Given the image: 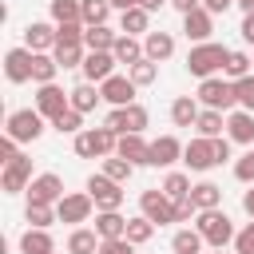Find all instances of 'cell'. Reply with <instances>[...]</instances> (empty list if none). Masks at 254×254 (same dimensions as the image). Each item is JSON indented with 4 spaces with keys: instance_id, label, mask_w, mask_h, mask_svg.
I'll return each instance as SVG.
<instances>
[{
    "instance_id": "6da1fadb",
    "label": "cell",
    "mask_w": 254,
    "mask_h": 254,
    "mask_svg": "<svg viewBox=\"0 0 254 254\" xmlns=\"http://www.w3.org/2000/svg\"><path fill=\"white\" fill-rule=\"evenodd\" d=\"M194 230L202 234V242L206 246H214V250H226L230 242H234V222H230V214L218 206V210H198V218H194Z\"/></svg>"
},
{
    "instance_id": "7a4b0ae2",
    "label": "cell",
    "mask_w": 254,
    "mask_h": 254,
    "mask_svg": "<svg viewBox=\"0 0 254 254\" xmlns=\"http://www.w3.org/2000/svg\"><path fill=\"white\" fill-rule=\"evenodd\" d=\"M226 56H230V48H222V44H214V40L194 44V48L187 52V71L198 75V79H210V75H218V71L226 67Z\"/></svg>"
},
{
    "instance_id": "3957f363",
    "label": "cell",
    "mask_w": 254,
    "mask_h": 254,
    "mask_svg": "<svg viewBox=\"0 0 254 254\" xmlns=\"http://www.w3.org/2000/svg\"><path fill=\"white\" fill-rule=\"evenodd\" d=\"M75 155L79 159H107V155H115V147H119V135L111 131V127H87V131H79L75 135Z\"/></svg>"
},
{
    "instance_id": "277c9868",
    "label": "cell",
    "mask_w": 254,
    "mask_h": 254,
    "mask_svg": "<svg viewBox=\"0 0 254 254\" xmlns=\"http://www.w3.org/2000/svg\"><path fill=\"white\" fill-rule=\"evenodd\" d=\"M202 107H210V111H234V103H238V95H234V83L230 79H222V75H210V79H198V95H194Z\"/></svg>"
},
{
    "instance_id": "5b68a950",
    "label": "cell",
    "mask_w": 254,
    "mask_h": 254,
    "mask_svg": "<svg viewBox=\"0 0 254 254\" xmlns=\"http://www.w3.org/2000/svg\"><path fill=\"white\" fill-rule=\"evenodd\" d=\"M151 123V115H147V107L143 103H127V107H111L107 111V119H103V127H111L115 135H143V127Z\"/></svg>"
},
{
    "instance_id": "8992f818",
    "label": "cell",
    "mask_w": 254,
    "mask_h": 254,
    "mask_svg": "<svg viewBox=\"0 0 254 254\" xmlns=\"http://www.w3.org/2000/svg\"><path fill=\"white\" fill-rule=\"evenodd\" d=\"M4 135H8V139H16V143H36V139L44 135V115H40L36 107H20V111H12V115H8Z\"/></svg>"
},
{
    "instance_id": "52a82bcc",
    "label": "cell",
    "mask_w": 254,
    "mask_h": 254,
    "mask_svg": "<svg viewBox=\"0 0 254 254\" xmlns=\"http://www.w3.org/2000/svg\"><path fill=\"white\" fill-rule=\"evenodd\" d=\"M87 194H91V202H95V210H119V206H123V198H127V190H123V183H115V179H107L103 171L87 179Z\"/></svg>"
},
{
    "instance_id": "ba28073f",
    "label": "cell",
    "mask_w": 254,
    "mask_h": 254,
    "mask_svg": "<svg viewBox=\"0 0 254 254\" xmlns=\"http://www.w3.org/2000/svg\"><path fill=\"white\" fill-rule=\"evenodd\" d=\"M67 107H71V91H64L60 83H44V87L36 91V111H40L48 123H56Z\"/></svg>"
},
{
    "instance_id": "9c48e42d",
    "label": "cell",
    "mask_w": 254,
    "mask_h": 254,
    "mask_svg": "<svg viewBox=\"0 0 254 254\" xmlns=\"http://www.w3.org/2000/svg\"><path fill=\"white\" fill-rule=\"evenodd\" d=\"M139 214L151 218L155 226H167V222H175V202H171L159 187H151V190L139 194Z\"/></svg>"
},
{
    "instance_id": "30bf717a",
    "label": "cell",
    "mask_w": 254,
    "mask_h": 254,
    "mask_svg": "<svg viewBox=\"0 0 254 254\" xmlns=\"http://www.w3.org/2000/svg\"><path fill=\"white\" fill-rule=\"evenodd\" d=\"M91 210H95V202H91V194H87V190H71V194H64V198L56 202V214H60V222H67V226L87 222V218H91Z\"/></svg>"
},
{
    "instance_id": "8fae6325",
    "label": "cell",
    "mask_w": 254,
    "mask_h": 254,
    "mask_svg": "<svg viewBox=\"0 0 254 254\" xmlns=\"http://www.w3.org/2000/svg\"><path fill=\"white\" fill-rule=\"evenodd\" d=\"M32 179H36V175H32V159H28V155L4 163V171H0V187H4V194H20V190H28Z\"/></svg>"
},
{
    "instance_id": "7c38bea8",
    "label": "cell",
    "mask_w": 254,
    "mask_h": 254,
    "mask_svg": "<svg viewBox=\"0 0 254 254\" xmlns=\"http://www.w3.org/2000/svg\"><path fill=\"white\" fill-rule=\"evenodd\" d=\"M32 64H36V52L8 48L4 52V75H8V83H28L32 79Z\"/></svg>"
},
{
    "instance_id": "4fadbf2b",
    "label": "cell",
    "mask_w": 254,
    "mask_h": 254,
    "mask_svg": "<svg viewBox=\"0 0 254 254\" xmlns=\"http://www.w3.org/2000/svg\"><path fill=\"white\" fill-rule=\"evenodd\" d=\"M64 198V179L60 175H36L32 187H28V202H44V206H56Z\"/></svg>"
},
{
    "instance_id": "5bb4252c",
    "label": "cell",
    "mask_w": 254,
    "mask_h": 254,
    "mask_svg": "<svg viewBox=\"0 0 254 254\" xmlns=\"http://www.w3.org/2000/svg\"><path fill=\"white\" fill-rule=\"evenodd\" d=\"M183 36H187V40H194V44H206V40L214 36V16L198 4L194 12H187V16H183Z\"/></svg>"
},
{
    "instance_id": "9a60e30c",
    "label": "cell",
    "mask_w": 254,
    "mask_h": 254,
    "mask_svg": "<svg viewBox=\"0 0 254 254\" xmlns=\"http://www.w3.org/2000/svg\"><path fill=\"white\" fill-rule=\"evenodd\" d=\"M115 56L111 52H87V60H83V83H103V79H111L115 75Z\"/></svg>"
},
{
    "instance_id": "2e32d148",
    "label": "cell",
    "mask_w": 254,
    "mask_h": 254,
    "mask_svg": "<svg viewBox=\"0 0 254 254\" xmlns=\"http://www.w3.org/2000/svg\"><path fill=\"white\" fill-rule=\"evenodd\" d=\"M135 83H131V75H111V79H103L99 83V95L111 103V107H127V103H135Z\"/></svg>"
},
{
    "instance_id": "e0dca14e",
    "label": "cell",
    "mask_w": 254,
    "mask_h": 254,
    "mask_svg": "<svg viewBox=\"0 0 254 254\" xmlns=\"http://www.w3.org/2000/svg\"><path fill=\"white\" fill-rule=\"evenodd\" d=\"M183 163H187L190 171H210V167H218V163H214V143L202 139V135H194V139L183 147Z\"/></svg>"
},
{
    "instance_id": "ac0fdd59",
    "label": "cell",
    "mask_w": 254,
    "mask_h": 254,
    "mask_svg": "<svg viewBox=\"0 0 254 254\" xmlns=\"http://www.w3.org/2000/svg\"><path fill=\"white\" fill-rule=\"evenodd\" d=\"M119 159H127L131 167H151V143L143 135H119V147H115Z\"/></svg>"
},
{
    "instance_id": "d6986e66",
    "label": "cell",
    "mask_w": 254,
    "mask_h": 254,
    "mask_svg": "<svg viewBox=\"0 0 254 254\" xmlns=\"http://www.w3.org/2000/svg\"><path fill=\"white\" fill-rule=\"evenodd\" d=\"M24 48H28V52H56V24L32 20V24L24 28Z\"/></svg>"
},
{
    "instance_id": "ffe728a7",
    "label": "cell",
    "mask_w": 254,
    "mask_h": 254,
    "mask_svg": "<svg viewBox=\"0 0 254 254\" xmlns=\"http://www.w3.org/2000/svg\"><path fill=\"white\" fill-rule=\"evenodd\" d=\"M183 147H187V143H179L175 135L151 139V167H171V163H179V159H183Z\"/></svg>"
},
{
    "instance_id": "44dd1931",
    "label": "cell",
    "mask_w": 254,
    "mask_h": 254,
    "mask_svg": "<svg viewBox=\"0 0 254 254\" xmlns=\"http://www.w3.org/2000/svg\"><path fill=\"white\" fill-rule=\"evenodd\" d=\"M226 139L230 143H246V147H254V115L250 111H230L226 115Z\"/></svg>"
},
{
    "instance_id": "7402d4cb",
    "label": "cell",
    "mask_w": 254,
    "mask_h": 254,
    "mask_svg": "<svg viewBox=\"0 0 254 254\" xmlns=\"http://www.w3.org/2000/svg\"><path fill=\"white\" fill-rule=\"evenodd\" d=\"M143 56L155 60V64L171 60V56H175V36H171V32H147V36H143Z\"/></svg>"
},
{
    "instance_id": "603a6c76",
    "label": "cell",
    "mask_w": 254,
    "mask_h": 254,
    "mask_svg": "<svg viewBox=\"0 0 254 254\" xmlns=\"http://www.w3.org/2000/svg\"><path fill=\"white\" fill-rule=\"evenodd\" d=\"M190 202H194V210H218L222 206V187L210 183V179H202V183L190 187Z\"/></svg>"
},
{
    "instance_id": "cb8c5ba5",
    "label": "cell",
    "mask_w": 254,
    "mask_h": 254,
    "mask_svg": "<svg viewBox=\"0 0 254 254\" xmlns=\"http://www.w3.org/2000/svg\"><path fill=\"white\" fill-rule=\"evenodd\" d=\"M198 115H202V107H198L194 95H179V99L171 103V123H175V127H194Z\"/></svg>"
},
{
    "instance_id": "d4e9b609",
    "label": "cell",
    "mask_w": 254,
    "mask_h": 254,
    "mask_svg": "<svg viewBox=\"0 0 254 254\" xmlns=\"http://www.w3.org/2000/svg\"><path fill=\"white\" fill-rule=\"evenodd\" d=\"M111 56H115L119 64H127V67H135L139 60H147V56H143V40H139V36H123V32H119V40H115Z\"/></svg>"
},
{
    "instance_id": "484cf974",
    "label": "cell",
    "mask_w": 254,
    "mask_h": 254,
    "mask_svg": "<svg viewBox=\"0 0 254 254\" xmlns=\"http://www.w3.org/2000/svg\"><path fill=\"white\" fill-rule=\"evenodd\" d=\"M95 234L99 238H123L127 234V218L119 210H95Z\"/></svg>"
},
{
    "instance_id": "4316f807",
    "label": "cell",
    "mask_w": 254,
    "mask_h": 254,
    "mask_svg": "<svg viewBox=\"0 0 254 254\" xmlns=\"http://www.w3.org/2000/svg\"><path fill=\"white\" fill-rule=\"evenodd\" d=\"M20 254H56V242H52V234H48V230L28 226V230L20 234Z\"/></svg>"
},
{
    "instance_id": "83f0119b",
    "label": "cell",
    "mask_w": 254,
    "mask_h": 254,
    "mask_svg": "<svg viewBox=\"0 0 254 254\" xmlns=\"http://www.w3.org/2000/svg\"><path fill=\"white\" fill-rule=\"evenodd\" d=\"M119 32L123 36H147L151 32V12L139 4V8H131V12H123L119 16Z\"/></svg>"
},
{
    "instance_id": "f1b7e54d",
    "label": "cell",
    "mask_w": 254,
    "mask_h": 254,
    "mask_svg": "<svg viewBox=\"0 0 254 254\" xmlns=\"http://www.w3.org/2000/svg\"><path fill=\"white\" fill-rule=\"evenodd\" d=\"M99 234L95 230H87V226H75L71 234H67V254H99Z\"/></svg>"
},
{
    "instance_id": "f546056e",
    "label": "cell",
    "mask_w": 254,
    "mask_h": 254,
    "mask_svg": "<svg viewBox=\"0 0 254 254\" xmlns=\"http://www.w3.org/2000/svg\"><path fill=\"white\" fill-rule=\"evenodd\" d=\"M115 40H119V32H115V28H107V24H99V28H87V32H83V48H87V52H111V48H115Z\"/></svg>"
},
{
    "instance_id": "4dcf8cb0",
    "label": "cell",
    "mask_w": 254,
    "mask_h": 254,
    "mask_svg": "<svg viewBox=\"0 0 254 254\" xmlns=\"http://www.w3.org/2000/svg\"><path fill=\"white\" fill-rule=\"evenodd\" d=\"M99 99H103V95H99V83H75V87H71V111H79V115L95 111Z\"/></svg>"
},
{
    "instance_id": "1f68e13d",
    "label": "cell",
    "mask_w": 254,
    "mask_h": 254,
    "mask_svg": "<svg viewBox=\"0 0 254 254\" xmlns=\"http://www.w3.org/2000/svg\"><path fill=\"white\" fill-rule=\"evenodd\" d=\"M56 75H60V64H56V56L52 52H36V64H32V83H56Z\"/></svg>"
},
{
    "instance_id": "d6a6232c",
    "label": "cell",
    "mask_w": 254,
    "mask_h": 254,
    "mask_svg": "<svg viewBox=\"0 0 254 254\" xmlns=\"http://www.w3.org/2000/svg\"><path fill=\"white\" fill-rule=\"evenodd\" d=\"M202 234L194 230V226H183V230H175V238H171V250L175 254H202Z\"/></svg>"
},
{
    "instance_id": "836d02e7",
    "label": "cell",
    "mask_w": 254,
    "mask_h": 254,
    "mask_svg": "<svg viewBox=\"0 0 254 254\" xmlns=\"http://www.w3.org/2000/svg\"><path fill=\"white\" fill-rule=\"evenodd\" d=\"M48 12L56 24H83V8L79 0H48Z\"/></svg>"
},
{
    "instance_id": "e575fe53",
    "label": "cell",
    "mask_w": 254,
    "mask_h": 254,
    "mask_svg": "<svg viewBox=\"0 0 254 254\" xmlns=\"http://www.w3.org/2000/svg\"><path fill=\"white\" fill-rule=\"evenodd\" d=\"M159 190H163L171 202H187V198H190V179H187L183 171H171V175L163 179V187H159Z\"/></svg>"
},
{
    "instance_id": "d590c367",
    "label": "cell",
    "mask_w": 254,
    "mask_h": 254,
    "mask_svg": "<svg viewBox=\"0 0 254 254\" xmlns=\"http://www.w3.org/2000/svg\"><path fill=\"white\" fill-rule=\"evenodd\" d=\"M222 71L230 75V83H238V79L254 75V56H246V52H230V56H226V67H222Z\"/></svg>"
},
{
    "instance_id": "8d00e7d4",
    "label": "cell",
    "mask_w": 254,
    "mask_h": 254,
    "mask_svg": "<svg viewBox=\"0 0 254 254\" xmlns=\"http://www.w3.org/2000/svg\"><path fill=\"white\" fill-rule=\"evenodd\" d=\"M222 127H226V115H222V111H210V107H202V115H198L194 131H198L202 139H218V135H222Z\"/></svg>"
},
{
    "instance_id": "74e56055",
    "label": "cell",
    "mask_w": 254,
    "mask_h": 254,
    "mask_svg": "<svg viewBox=\"0 0 254 254\" xmlns=\"http://www.w3.org/2000/svg\"><path fill=\"white\" fill-rule=\"evenodd\" d=\"M24 218L36 226V230H48L52 222H60V214H56V206H44V202H28L24 206Z\"/></svg>"
},
{
    "instance_id": "f35d334b",
    "label": "cell",
    "mask_w": 254,
    "mask_h": 254,
    "mask_svg": "<svg viewBox=\"0 0 254 254\" xmlns=\"http://www.w3.org/2000/svg\"><path fill=\"white\" fill-rule=\"evenodd\" d=\"M151 234H155V222L151 218H143V214H135V218H127V242L131 246H143V242H151Z\"/></svg>"
},
{
    "instance_id": "ab89813d",
    "label": "cell",
    "mask_w": 254,
    "mask_h": 254,
    "mask_svg": "<svg viewBox=\"0 0 254 254\" xmlns=\"http://www.w3.org/2000/svg\"><path fill=\"white\" fill-rule=\"evenodd\" d=\"M79 8H83V28H99L111 16V4L107 0H79Z\"/></svg>"
},
{
    "instance_id": "60d3db41",
    "label": "cell",
    "mask_w": 254,
    "mask_h": 254,
    "mask_svg": "<svg viewBox=\"0 0 254 254\" xmlns=\"http://www.w3.org/2000/svg\"><path fill=\"white\" fill-rule=\"evenodd\" d=\"M52 56H56V64H60V67H83L87 48H83V44H60Z\"/></svg>"
},
{
    "instance_id": "b9f144b4",
    "label": "cell",
    "mask_w": 254,
    "mask_h": 254,
    "mask_svg": "<svg viewBox=\"0 0 254 254\" xmlns=\"http://www.w3.org/2000/svg\"><path fill=\"white\" fill-rule=\"evenodd\" d=\"M127 75H131L135 87H151V83L159 79V64H155V60H139L135 67H127Z\"/></svg>"
},
{
    "instance_id": "7bdbcfd3",
    "label": "cell",
    "mask_w": 254,
    "mask_h": 254,
    "mask_svg": "<svg viewBox=\"0 0 254 254\" xmlns=\"http://www.w3.org/2000/svg\"><path fill=\"white\" fill-rule=\"evenodd\" d=\"M103 175L115 179V183H127V179L135 175V167H131L127 159H119V155H107V159H103Z\"/></svg>"
},
{
    "instance_id": "ee69618b",
    "label": "cell",
    "mask_w": 254,
    "mask_h": 254,
    "mask_svg": "<svg viewBox=\"0 0 254 254\" xmlns=\"http://www.w3.org/2000/svg\"><path fill=\"white\" fill-rule=\"evenodd\" d=\"M52 127H56V131H60V135H79V131H83V115H79V111H71V107H67V111H64V115H60V119H56V123H52Z\"/></svg>"
},
{
    "instance_id": "f6af8a7d",
    "label": "cell",
    "mask_w": 254,
    "mask_h": 254,
    "mask_svg": "<svg viewBox=\"0 0 254 254\" xmlns=\"http://www.w3.org/2000/svg\"><path fill=\"white\" fill-rule=\"evenodd\" d=\"M83 24H56V48L60 44H83Z\"/></svg>"
},
{
    "instance_id": "bcb514c9",
    "label": "cell",
    "mask_w": 254,
    "mask_h": 254,
    "mask_svg": "<svg viewBox=\"0 0 254 254\" xmlns=\"http://www.w3.org/2000/svg\"><path fill=\"white\" fill-rule=\"evenodd\" d=\"M234 179L246 183V187H254V147H250L242 159H234Z\"/></svg>"
},
{
    "instance_id": "7dc6e473",
    "label": "cell",
    "mask_w": 254,
    "mask_h": 254,
    "mask_svg": "<svg viewBox=\"0 0 254 254\" xmlns=\"http://www.w3.org/2000/svg\"><path fill=\"white\" fill-rule=\"evenodd\" d=\"M234 95H238V107L254 115V75H246V79H238V83H234Z\"/></svg>"
},
{
    "instance_id": "c3c4849f",
    "label": "cell",
    "mask_w": 254,
    "mask_h": 254,
    "mask_svg": "<svg viewBox=\"0 0 254 254\" xmlns=\"http://www.w3.org/2000/svg\"><path fill=\"white\" fill-rule=\"evenodd\" d=\"M234 254H254V218L234 234Z\"/></svg>"
},
{
    "instance_id": "681fc988",
    "label": "cell",
    "mask_w": 254,
    "mask_h": 254,
    "mask_svg": "<svg viewBox=\"0 0 254 254\" xmlns=\"http://www.w3.org/2000/svg\"><path fill=\"white\" fill-rule=\"evenodd\" d=\"M99 254H135V246L127 238H103L99 242Z\"/></svg>"
},
{
    "instance_id": "f907efd6",
    "label": "cell",
    "mask_w": 254,
    "mask_h": 254,
    "mask_svg": "<svg viewBox=\"0 0 254 254\" xmlns=\"http://www.w3.org/2000/svg\"><path fill=\"white\" fill-rule=\"evenodd\" d=\"M16 147H20V143L4 135V139H0V163H12V159H20V151H16Z\"/></svg>"
},
{
    "instance_id": "816d5d0a",
    "label": "cell",
    "mask_w": 254,
    "mask_h": 254,
    "mask_svg": "<svg viewBox=\"0 0 254 254\" xmlns=\"http://www.w3.org/2000/svg\"><path fill=\"white\" fill-rule=\"evenodd\" d=\"M210 143H214V163H226V159H230V139L218 135V139H210Z\"/></svg>"
},
{
    "instance_id": "f5cc1de1",
    "label": "cell",
    "mask_w": 254,
    "mask_h": 254,
    "mask_svg": "<svg viewBox=\"0 0 254 254\" xmlns=\"http://www.w3.org/2000/svg\"><path fill=\"white\" fill-rule=\"evenodd\" d=\"M187 218H198V210H194L190 198L187 202H175V222H187Z\"/></svg>"
},
{
    "instance_id": "db71d44e",
    "label": "cell",
    "mask_w": 254,
    "mask_h": 254,
    "mask_svg": "<svg viewBox=\"0 0 254 254\" xmlns=\"http://www.w3.org/2000/svg\"><path fill=\"white\" fill-rule=\"evenodd\" d=\"M202 8H206L210 16H222L226 8H234V0H202Z\"/></svg>"
},
{
    "instance_id": "11a10c76",
    "label": "cell",
    "mask_w": 254,
    "mask_h": 254,
    "mask_svg": "<svg viewBox=\"0 0 254 254\" xmlns=\"http://www.w3.org/2000/svg\"><path fill=\"white\" fill-rule=\"evenodd\" d=\"M238 32H242V40H246V44H254V12H246V16H242Z\"/></svg>"
},
{
    "instance_id": "9f6ffc18",
    "label": "cell",
    "mask_w": 254,
    "mask_h": 254,
    "mask_svg": "<svg viewBox=\"0 0 254 254\" xmlns=\"http://www.w3.org/2000/svg\"><path fill=\"white\" fill-rule=\"evenodd\" d=\"M198 4H202V0H171V8H179L183 16H187V12H194Z\"/></svg>"
},
{
    "instance_id": "6f0895ef",
    "label": "cell",
    "mask_w": 254,
    "mask_h": 254,
    "mask_svg": "<svg viewBox=\"0 0 254 254\" xmlns=\"http://www.w3.org/2000/svg\"><path fill=\"white\" fill-rule=\"evenodd\" d=\"M107 4H111L119 16H123V12H131V8H139V0H107Z\"/></svg>"
},
{
    "instance_id": "680465c9",
    "label": "cell",
    "mask_w": 254,
    "mask_h": 254,
    "mask_svg": "<svg viewBox=\"0 0 254 254\" xmlns=\"http://www.w3.org/2000/svg\"><path fill=\"white\" fill-rule=\"evenodd\" d=\"M242 210L254 218V187H250V190H242Z\"/></svg>"
},
{
    "instance_id": "91938a15",
    "label": "cell",
    "mask_w": 254,
    "mask_h": 254,
    "mask_svg": "<svg viewBox=\"0 0 254 254\" xmlns=\"http://www.w3.org/2000/svg\"><path fill=\"white\" fill-rule=\"evenodd\" d=\"M139 4H143L147 12H159V8H163V4H171V0H139Z\"/></svg>"
},
{
    "instance_id": "94428289",
    "label": "cell",
    "mask_w": 254,
    "mask_h": 254,
    "mask_svg": "<svg viewBox=\"0 0 254 254\" xmlns=\"http://www.w3.org/2000/svg\"><path fill=\"white\" fill-rule=\"evenodd\" d=\"M234 4L242 8V16H246V12H254V0H234Z\"/></svg>"
},
{
    "instance_id": "6125c7cd",
    "label": "cell",
    "mask_w": 254,
    "mask_h": 254,
    "mask_svg": "<svg viewBox=\"0 0 254 254\" xmlns=\"http://www.w3.org/2000/svg\"><path fill=\"white\" fill-rule=\"evenodd\" d=\"M214 254H226V250H214Z\"/></svg>"
}]
</instances>
